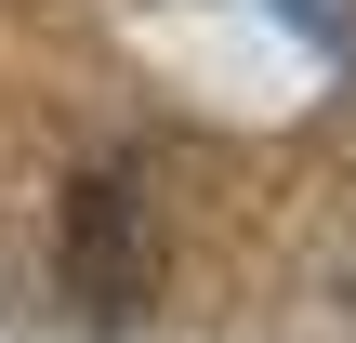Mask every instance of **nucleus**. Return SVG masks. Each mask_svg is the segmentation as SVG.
<instances>
[{
	"label": "nucleus",
	"instance_id": "obj_1",
	"mask_svg": "<svg viewBox=\"0 0 356 343\" xmlns=\"http://www.w3.org/2000/svg\"><path fill=\"white\" fill-rule=\"evenodd\" d=\"M66 291H79L92 330H119V317L145 304V185H132L119 159L66 198Z\"/></svg>",
	"mask_w": 356,
	"mask_h": 343
},
{
	"label": "nucleus",
	"instance_id": "obj_2",
	"mask_svg": "<svg viewBox=\"0 0 356 343\" xmlns=\"http://www.w3.org/2000/svg\"><path fill=\"white\" fill-rule=\"evenodd\" d=\"M291 13H304V0H291Z\"/></svg>",
	"mask_w": 356,
	"mask_h": 343
}]
</instances>
